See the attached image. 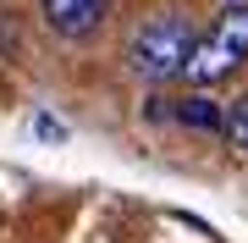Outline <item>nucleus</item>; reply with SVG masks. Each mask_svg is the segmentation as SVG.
Wrapping results in <instances>:
<instances>
[{"label":"nucleus","instance_id":"obj_1","mask_svg":"<svg viewBox=\"0 0 248 243\" xmlns=\"http://www.w3.org/2000/svg\"><path fill=\"white\" fill-rule=\"evenodd\" d=\"M193 39H199V28H193V17H187L182 6H155V11H143L133 22V33H127V45H122V66L138 83H155V89L182 83Z\"/></svg>","mask_w":248,"mask_h":243},{"label":"nucleus","instance_id":"obj_2","mask_svg":"<svg viewBox=\"0 0 248 243\" xmlns=\"http://www.w3.org/2000/svg\"><path fill=\"white\" fill-rule=\"evenodd\" d=\"M248 66V0H221L210 28L193 39V55L182 66L187 89H215Z\"/></svg>","mask_w":248,"mask_h":243},{"label":"nucleus","instance_id":"obj_3","mask_svg":"<svg viewBox=\"0 0 248 243\" xmlns=\"http://www.w3.org/2000/svg\"><path fill=\"white\" fill-rule=\"evenodd\" d=\"M116 0H39V22L55 45H94L99 33L110 28Z\"/></svg>","mask_w":248,"mask_h":243},{"label":"nucleus","instance_id":"obj_4","mask_svg":"<svg viewBox=\"0 0 248 243\" xmlns=\"http://www.w3.org/2000/svg\"><path fill=\"white\" fill-rule=\"evenodd\" d=\"M171 122L193 127V133H221V127H226V105H215L204 89H193V94L171 99Z\"/></svg>","mask_w":248,"mask_h":243},{"label":"nucleus","instance_id":"obj_5","mask_svg":"<svg viewBox=\"0 0 248 243\" xmlns=\"http://www.w3.org/2000/svg\"><path fill=\"white\" fill-rule=\"evenodd\" d=\"M221 138H226L237 155H248V94H237V99L226 105V127H221Z\"/></svg>","mask_w":248,"mask_h":243}]
</instances>
